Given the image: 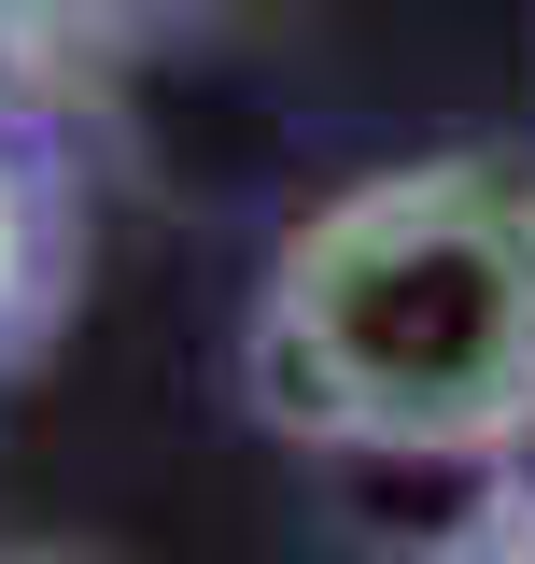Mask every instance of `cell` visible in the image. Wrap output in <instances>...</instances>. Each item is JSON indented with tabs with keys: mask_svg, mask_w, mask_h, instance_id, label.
Here are the masks:
<instances>
[{
	"mask_svg": "<svg viewBox=\"0 0 535 564\" xmlns=\"http://www.w3.org/2000/svg\"><path fill=\"white\" fill-rule=\"evenodd\" d=\"M240 395L310 452L493 466L535 437V170L408 155L282 226Z\"/></svg>",
	"mask_w": 535,
	"mask_h": 564,
	"instance_id": "1",
	"label": "cell"
},
{
	"mask_svg": "<svg viewBox=\"0 0 535 564\" xmlns=\"http://www.w3.org/2000/svg\"><path fill=\"white\" fill-rule=\"evenodd\" d=\"M0 564H99V551H70V536H0Z\"/></svg>",
	"mask_w": 535,
	"mask_h": 564,
	"instance_id": "2",
	"label": "cell"
},
{
	"mask_svg": "<svg viewBox=\"0 0 535 564\" xmlns=\"http://www.w3.org/2000/svg\"><path fill=\"white\" fill-rule=\"evenodd\" d=\"M522 564H535V522H522Z\"/></svg>",
	"mask_w": 535,
	"mask_h": 564,
	"instance_id": "3",
	"label": "cell"
}]
</instances>
